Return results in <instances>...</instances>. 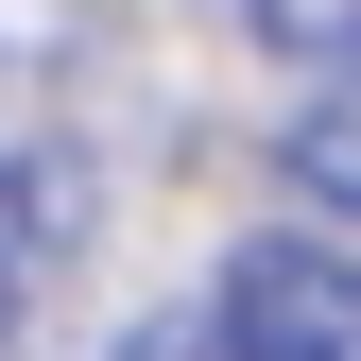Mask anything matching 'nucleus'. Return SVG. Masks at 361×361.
I'll return each instance as SVG.
<instances>
[{"instance_id":"nucleus-1","label":"nucleus","mask_w":361,"mask_h":361,"mask_svg":"<svg viewBox=\"0 0 361 361\" xmlns=\"http://www.w3.org/2000/svg\"><path fill=\"white\" fill-rule=\"evenodd\" d=\"M224 327L258 361H361V258L327 241H241L224 258Z\"/></svg>"},{"instance_id":"nucleus-2","label":"nucleus","mask_w":361,"mask_h":361,"mask_svg":"<svg viewBox=\"0 0 361 361\" xmlns=\"http://www.w3.org/2000/svg\"><path fill=\"white\" fill-rule=\"evenodd\" d=\"M293 190L361 224V86H327V104H310V121H293Z\"/></svg>"},{"instance_id":"nucleus-3","label":"nucleus","mask_w":361,"mask_h":361,"mask_svg":"<svg viewBox=\"0 0 361 361\" xmlns=\"http://www.w3.org/2000/svg\"><path fill=\"white\" fill-rule=\"evenodd\" d=\"M258 52H293V69H361V0H258Z\"/></svg>"},{"instance_id":"nucleus-4","label":"nucleus","mask_w":361,"mask_h":361,"mask_svg":"<svg viewBox=\"0 0 361 361\" xmlns=\"http://www.w3.org/2000/svg\"><path fill=\"white\" fill-rule=\"evenodd\" d=\"M121 361H258V344H241V327H224V293H207V310H155V327H138V344H121Z\"/></svg>"}]
</instances>
